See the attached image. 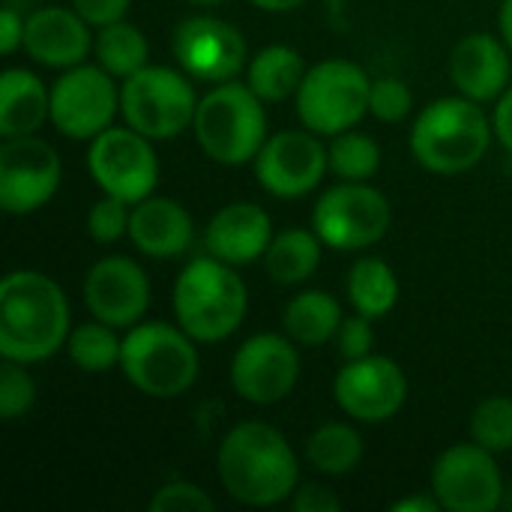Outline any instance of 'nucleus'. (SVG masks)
I'll list each match as a JSON object with an SVG mask.
<instances>
[{"mask_svg": "<svg viewBox=\"0 0 512 512\" xmlns=\"http://www.w3.org/2000/svg\"><path fill=\"white\" fill-rule=\"evenodd\" d=\"M129 219H132V204H126L114 195H102L87 210V234H90V240L111 246V243L129 237Z\"/></svg>", "mask_w": 512, "mask_h": 512, "instance_id": "obj_34", "label": "nucleus"}, {"mask_svg": "<svg viewBox=\"0 0 512 512\" xmlns=\"http://www.w3.org/2000/svg\"><path fill=\"white\" fill-rule=\"evenodd\" d=\"M321 237L312 228H285L273 234L270 249L264 252L267 276L276 285H303L321 267Z\"/></svg>", "mask_w": 512, "mask_h": 512, "instance_id": "obj_25", "label": "nucleus"}, {"mask_svg": "<svg viewBox=\"0 0 512 512\" xmlns=\"http://www.w3.org/2000/svg\"><path fill=\"white\" fill-rule=\"evenodd\" d=\"M471 441L498 453L512 450V399L489 396L471 414Z\"/></svg>", "mask_w": 512, "mask_h": 512, "instance_id": "obj_32", "label": "nucleus"}, {"mask_svg": "<svg viewBox=\"0 0 512 512\" xmlns=\"http://www.w3.org/2000/svg\"><path fill=\"white\" fill-rule=\"evenodd\" d=\"M129 6H132V0H72V9L96 30L105 24L123 21Z\"/></svg>", "mask_w": 512, "mask_h": 512, "instance_id": "obj_38", "label": "nucleus"}, {"mask_svg": "<svg viewBox=\"0 0 512 512\" xmlns=\"http://www.w3.org/2000/svg\"><path fill=\"white\" fill-rule=\"evenodd\" d=\"M45 120H51V90L45 81L21 66L6 69L0 75V135H36Z\"/></svg>", "mask_w": 512, "mask_h": 512, "instance_id": "obj_23", "label": "nucleus"}, {"mask_svg": "<svg viewBox=\"0 0 512 512\" xmlns=\"http://www.w3.org/2000/svg\"><path fill=\"white\" fill-rule=\"evenodd\" d=\"M303 78V54L291 45H267L246 66V84L264 102H285L288 96H297Z\"/></svg>", "mask_w": 512, "mask_h": 512, "instance_id": "obj_26", "label": "nucleus"}, {"mask_svg": "<svg viewBox=\"0 0 512 512\" xmlns=\"http://www.w3.org/2000/svg\"><path fill=\"white\" fill-rule=\"evenodd\" d=\"M342 321L345 318H342L339 300L321 288L300 291L297 297H291V303L282 312L285 333L303 348H321V345L333 342Z\"/></svg>", "mask_w": 512, "mask_h": 512, "instance_id": "obj_24", "label": "nucleus"}, {"mask_svg": "<svg viewBox=\"0 0 512 512\" xmlns=\"http://www.w3.org/2000/svg\"><path fill=\"white\" fill-rule=\"evenodd\" d=\"M492 126H495V138L504 144V150L512 153V84L501 93L495 114H492Z\"/></svg>", "mask_w": 512, "mask_h": 512, "instance_id": "obj_41", "label": "nucleus"}, {"mask_svg": "<svg viewBox=\"0 0 512 512\" xmlns=\"http://www.w3.org/2000/svg\"><path fill=\"white\" fill-rule=\"evenodd\" d=\"M192 132L204 156L219 165L234 168L255 162L258 150L270 138L264 99L240 81L213 84L198 102Z\"/></svg>", "mask_w": 512, "mask_h": 512, "instance_id": "obj_6", "label": "nucleus"}, {"mask_svg": "<svg viewBox=\"0 0 512 512\" xmlns=\"http://www.w3.org/2000/svg\"><path fill=\"white\" fill-rule=\"evenodd\" d=\"M66 354H69V360L81 372H87V375H105L114 366H120L123 339L117 336V327L93 318V321H84V324L72 327L69 342H66Z\"/></svg>", "mask_w": 512, "mask_h": 512, "instance_id": "obj_30", "label": "nucleus"}, {"mask_svg": "<svg viewBox=\"0 0 512 512\" xmlns=\"http://www.w3.org/2000/svg\"><path fill=\"white\" fill-rule=\"evenodd\" d=\"M414 108V96L402 78H375L369 90V114L381 123H402Z\"/></svg>", "mask_w": 512, "mask_h": 512, "instance_id": "obj_35", "label": "nucleus"}, {"mask_svg": "<svg viewBox=\"0 0 512 512\" xmlns=\"http://www.w3.org/2000/svg\"><path fill=\"white\" fill-rule=\"evenodd\" d=\"M393 210L381 189L369 183L339 180L312 207V231L324 246L357 252L381 243L390 231Z\"/></svg>", "mask_w": 512, "mask_h": 512, "instance_id": "obj_9", "label": "nucleus"}, {"mask_svg": "<svg viewBox=\"0 0 512 512\" xmlns=\"http://www.w3.org/2000/svg\"><path fill=\"white\" fill-rule=\"evenodd\" d=\"M87 171L102 195L138 204L156 192L159 156L153 150V141L132 126H108L90 141Z\"/></svg>", "mask_w": 512, "mask_h": 512, "instance_id": "obj_10", "label": "nucleus"}, {"mask_svg": "<svg viewBox=\"0 0 512 512\" xmlns=\"http://www.w3.org/2000/svg\"><path fill=\"white\" fill-rule=\"evenodd\" d=\"M192 237H195V222L180 201L165 195H150L132 204L129 240L141 255L156 261L177 258L192 246Z\"/></svg>", "mask_w": 512, "mask_h": 512, "instance_id": "obj_22", "label": "nucleus"}, {"mask_svg": "<svg viewBox=\"0 0 512 512\" xmlns=\"http://www.w3.org/2000/svg\"><path fill=\"white\" fill-rule=\"evenodd\" d=\"M24 51L48 69H72L93 51L90 24L63 6H42L24 18Z\"/></svg>", "mask_w": 512, "mask_h": 512, "instance_id": "obj_19", "label": "nucleus"}, {"mask_svg": "<svg viewBox=\"0 0 512 512\" xmlns=\"http://www.w3.org/2000/svg\"><path fill=\"white\" fill-rule=\"evenodd\" d=\"M216 474L243 507H276L300 486V462L285 435L261 420L237 423L219 444Z\"/></svg>", "mask_w": 512, "mask_h": 512, "instance_id": "obj_1", "label": "nucleus"}, {"mask_svg": "<svg viewBox=\"0 0 512 512\" xmlns=\"http://www.w3.org/2000/svg\"><path fill=\"white\" fill-rule=\"evenodd\" d=\"M120 369L147 399H180L198 381L201 360L195 339L180 324L141 321L123 336Z\"/></svg>", "mask_w": 512, "mask_h": 512, "instance_id": "obj_5", "label": "nucleus"}, {"mask_svg": "<svg viewBox=\"0 0 512 512\" xmlns=\"http://www.w3.org/2000/svg\"><path fill=\"white\" fill-rule=\"evenodd\" d=\"M300 378L297 342L285 333H255L231 357L234 393L258 408L276 405L291 396Z\"/></svg>", "mask_w": 512, "mask_h": 512, "instance_id": "obj_14", "label": "nucleus"}, {"mask_svg": "<svg viewBox=\"0 0 512 512\" xmlns=\"http://www.w3.org/2000/svg\"><path fill=\"white\" fill-rule=\"evenodd\" d=\"M330 174L348 183H369L381 171V147L372 135L360 129H348L333 135V144L327 147Z\"/></svg>", "mask_w": 512, "mask_h": 512, "instance_id": "obj_31", "label": "nucleus"}, {"mask_svg": "<svg viewBox=\"0 0 512 512\" xmlns=\"http://www.w3.org/2000/svg\"><path fill=\"white\" fill-rule=\"evenodd\" d=\"M72 333L63 288L39 270H15L0 282V354L15 363H42L66 348Z\"/></svg>", "mask_w": 512, "mask_h": 512, "instance_id": "obj_2", "label": "nucleus"}, {"mask_svg": "<svg viewBox=\"0 0 512 512\" xmlns=\"http://www.w3.org/2000/svg\"><path fill=\"white\" fill-rule=\"evenodd\" d=\"M249 309V291L240 273L210 252L192 258L174 282V318L198 342L231 339Z\"/></svg>", "mask_w": 512, "mask_h": 512, "instance_id": "obj_3", "label": "nucleus"}, {"mask_svg": "<svg viewBox=\"0 0 512 512\" xmlns=\"http://www.w3.org/2000/svg\"><path fill=\"white\" fill-rule=\"evenodd\" d=\"M336 345H339V354L345 360H360V357H369L372 348H375V330H372V318L366 315H354V318H345L339 333H336Z\"/></svg>", "mask_w": 512, "mask_h": 512, "instance_id": "obj_37", "label": "nucleus"}, {"mask_svg": "<svg viewBox=\"0 0 512 512\" xmlns=\"http://www.w3.org/2000/svg\"><path fill=\"white\" fill-rule=\"evenodd\" d=\"M87 312L117 330L141 324L150 309V279L144 267L126 255L96 261L84 276Z\"/></svg>", "mask_w": 512, "mask_h": 512, "instance_id": "obj_18", "label": "nucleus"}, {"mask_svg": "<svg viewBox=\"0 0 512 512\" xmlns=\"http://www.w3.org/2000/svg\"><path fill=\"white\" fill-rule=\"evenodd\" d=\"M510 48L495 33H468L450 54L453 87L474 102H498L510 87Z\"/></svg>", "mask_w": 512, "mask_h": 512, "instance_id": "obj_20", "label": "nucleus"}, {"mask_svg": "<svg viewBox=\"0 0 512 512\" xmlns=\"http://www.w3.org/2000/svg\"><path fill=\"white\" fill-rule=\"evenodd\" d=\"M393 512H438L441 510V501L429 492V495H411V498H402V501H396Z\"/></svg>", "mask_w": 512, "mask_h": 512, "instance_id": "obj_42", "label": "nucleus"}, {"mask_svg": "<svg viewBox=\"0 0 512 512\" xmlns=\"http://www.w3.org/2000/svg\"><path fill=\"white\" fill-rule=\"evenodd\" d=\"M348 300L366 318H384L399 303V279L384 258H360L348 273Z\"/></svg>", "mask_w": 512, "mask_h": 512, "instance_id": "obj_28", "label": "nucleus"}, {"mask_svg": "<svg viewBox=\"0 0 512 512\" xmlns=\"http://www.w3.org/2000/svg\"><path fill=\"white\" fill-rule=\"evenodd\" d=\"M198 93L183 69L144 66L120 81L123 123L150 141H171L192 129L198 111Z\"/></svg>", "mask_w": 512, "mask_h": 512, "instance_id": "obj_7", "label": "nucleus"}, {"mask_svg": "<svg viewBox=\"0 0 512 512\" xmlns=\"http://www.w3.org/2000/svg\"><path fill=\"white\" fill-rule=\"evenodd\" d=\"M504 474L495 453L477 441L447 447L432 465V495L447 512H495L504 504Z\"/></svg>", "mask_w": 512, "mask_h": 512, "instance_id": "obj_12", "label": "nucleus"}, {"mask_svg": "<svg viewBox=\"0 0 512 512\" xmlns=\"http://www.w3.org/2000/svg\"><path fill=\"white\" fill-rule=\"evenodd\" d=\"M333 399L351 420L378 426L402 411L408 399V378L393 357L369 354L345 360L333 381Z\"/></svg>", "mask_w": 512, "mask_h": 512, "instance_id": "obj_17", "label": "nucleus"}, {"mask_svg": "<svg viewBox=\"0 0 512 512\" xmlns=\"http://www.w3.org/2000/svg\"><path fill=\"white\" fill-rule=\"evenodd\" d=\"M291 507L297 512H336L342 510V501L321 483H303L291 495Z\"/></svg>", "mask_w": 512, "mask_h": 512, "instance_id": "obj_39", "label": "nucleus"}, {"mask_svg": "<svg viewBox=\"0 0 512 512\" xmlns=\"http://www.w3.org/2000/svg\"><path fill=\"white\" fill-rule=\"evenodd\" d=\"M249 3L264 12H291V9H300L306 0H249Z\"/></svg>", "mask_w": 512, "mask_h": 512, "instance_id": "obj_43", "label": "nucleus"}, {"mask_svg": "<svg viewBox=\"0 0 512 512\" xmlns=\"http://www.w3.org/2000/svg\"><path fill=\"white\" fill-rule=\"evenodd\" d=\"M180 69L192 81L222 84L234 81L249 66L243 33L216 15H189L177 24L171 39Z\"/></svg>", "mask_w": 512, "mask_h": 512, "instance_id": "obj_16", "label": "nucleus"}, {"mask_svg": "<svg viewBox=\"0 0 512 512\" xmlns=\"http://www.w3.org/2000/svg\"><path fill=\"white\" fill-rule=\"evenodd\" d=\"M120 114V87L99 63L63 69L51 84V126L72 141H93L114 126Z\"/></svg>", "mask_w": 512, "mask_h": 512, "instance_id": "obj_11", "label": "nucleus"}, {"mask_svg": "<svg viewBox=\"0 0 512 512\" xmlns=\"http://www.w3.org/2000/svg\"><path fill=\"white\" fill-rule=\"evenodd\" d=\"M330 171L327 147L312 129H282L255 156V180L273 198H306Z\"/></svg>", "mask_w": 512, "mask_h": 512, "instance_id": "obj_13", "label": "nucleus"}, {"mask_svg": "<svg viewBox=\"0 0 512 512\" xmlns=\"http://www.w3.org/2000/svg\"><path fill=\"white\" fill-rule=\"evenodd\" d=\"M495 126L483 105L468 96H441L411 126V153L432 174H462L483 162Z\"/></svg>", "mask_w": 512, "mask_h": 512, "instance_id": "obj_4", "label": "nucleus"}, {"mask_svg": "<svg viewBox=\"0 0 512 512\" xmlns=\"http://www.w3.org/2000/svg\"><path fill=\"white\" fill-rule=\"evenodd\" d=\"M186 3H192V6H216L222 0H186Z\"/></svg>", "mask_w": 512, "mask_h": 512, "instance_id": "obj_45", "label": "nucleus"}, {"mask_svg": "<svg viewBox=\"0 0 512 512\" xmlns=\"http://www.w3.org/2000/svg\"><path fill=\"white\" fill-rule=\"evenodd\" d=\"M36 402V381L27 372V363L3 360L0 366V417L6 423L24 417Z\"/></svg>", "mask_w": 512, "mask_h": 512, "instance_id": "obj_33", "label": "nucleus"}, {"mask_svg": "<svg viewBox=\"0 0 512 512\" xmlns=\"http://www.w3.org/2000/svg\"><path fill=\"white\" fill-rule=\"evenodd\" d=\"M369 90L372 78L354 60H321L306 69V78L297 90V114L300 123L318 135H339L357 129L369 114Z\"/></svg>", "mask_w": 512, "mask_h": 512, "instance_id": "obj_8", "label": "nucleus"}, {"mask_svg": "<svg viewBox=\"0 0 512 512\" xmlns=\"http://www.w3.org/2000/svg\"><path fill=\"white\" fill-rule=\"evenodd\" d=\"M498 27H501V39L507 42V48L512 51V0H504V3H501Z\"/></svg>", "mask_w": 512, "mask_h": 512, "instance_id": "obj_44", "label": "nucleus"}, {"mask_svg": "<svg viewBox=\"0 0 512 512\" xmlns=\"http://www.w3.org/2000/svg\"><path fill=\"white\" fill-rule=\"evenodd\" d=\"M153 512H210L216 510V501L195 483L186 480H174L165 483L162 489H156L153 501H150Z\"/></svg>", "mask_w": 512, "mask_h": 512, "instance_id": "obj_36", "label": "nucleus"}, {"mask_svg": "<svg viewBox=\"0 0 512 512\" xmlns=\"http://www.w3.org/2000/svg\"><path fill=\"white\" fill-rule=\"evenodd\" d=\"M63 162L57 150L36 138H3L0 147V207L9 216H30L42 210L60 189Z\"/></svg>", "mask_w": 512, "mask_h": 512, "instance_id": "obj_15", "label": "nucleus"}, {"mask_svg": "<svg viewBox=\"0 0 512 512\" xmlns=\"http://www.w3.org/2000/svg\"><path fill=\"white\" fill-rule=\"evenodd\" d=\"M18 48H24V18L12 6H6L0 12V51L15 54Z\"/></svg>", "mask_w": 512, "mask_h": 512, "instance_id": "obj_40", "label": "nucleus"}, {"mask_svg": "<svg viewBox=\"0 0 512 512\" xmlns=\"http://www.w3.org/2000/svg\"><path fill=\"white\" fill-rule=\"evenodd\" d=\"M93 54L105 72H111L117 81H123L147 66L150 42L141 33V27H135L132 21L123 18V21L99 27L96 39H93Z\"/></svg>", "mask_w": 512, "mask_h": 512, "instance_id": "obj_29", "label": "nucleus"}, {"mask_svg": "<svg viewBox=\"0 0 512 512\" xmlns=\"http://www.w3.org/2000/svg\"><path fill=\"white\" fill-rule=\"evenodd\" d=\"M363 438L348 423H324L306 441V462L324 477H345L363 462Z\"/></svg>", "mask_w": 512, "mask_h": 512, "instance_id": "obj_27", "label": "nucleus"}, {"mask_svg": "<svg viewBox=\"0 0 512 512\" xmlns=\"http://www.w3.org/2000/svg\"><path fill=\"white\" fill-rule=\"evenodd\" d=\"M504 510H512V486L504 492V504H501Z\"/></svg>", "mask_w": 512, "mask_h": 512, "instance_id": "obj_46", "label": "nucleus"}, {"mask_svg": "<svg viewBox=\"0 0 512 512\" xmlns=\"http://www.w3.org/2000/svg\"><path fill=\"white\" fill-rule=\"evenodd\" d=\"M270 240H273L270 213L255 201L225 204L222 210H216V216L210 219L204 231L207 252L231 267H243V264L264 258V252L270 249Z\"/></svg>", "mask_w": 512, "mask_h": 512, "instance_id": "obj_21", "label": "nucleus"}]
</instances>
